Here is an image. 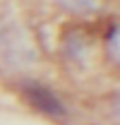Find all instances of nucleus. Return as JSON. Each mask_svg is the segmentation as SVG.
I'll use <instances>...</instances> for the list:
<instances>
[{
	"mask_svg": "<svg viewBox=\"0 0 120 125\" xmlns=\"http://www.w3.org/2000/svg\"><path fill=\"white\" fill-rule=\"evenodd\" d=\"M19 89H22V96H24L36 111H41L43 115L55 118V120H65V118H67L65 104L60 101L58 94L53 92V89H48L46 84L36 82V79H27V82L19 84Z\"/></svg>",
	"mask_w": 120,
	"mask_h": 125,
	"instance_id": "1",
	"label": "nucleus"
},
{
	"mask_svg": "<svg viewBox=\"0 0 120 125\" xmlns=\"http://www.w3.org/2000/svg\"><path fill=\"white\" fill-rule=\"evenodd\" d=\"M62 46H65V53H67V58L70 60H77L82 62L87 58V53H89V36L84 34V31L79 29H70L65 34V39H62Z\"/></svg>",
	"mask_w": 120,
	"mask_h": 125,
	"instance_id": "2",
	"label": "nucleus"
},
{
	"mask_svg": "<svg viewBox=\"0 0 120 125\" xmlns=\"http://www.w3.org/2000/svg\"><path fill=\"white\" fill-rule=\"evenodd\" d=\"M58 5L67 12H75V15L96 12V0H58Z\"/></svg>",
	"mask_w": 120,
	"mask_h": 125,
	"instance_id": "3",
	"label": "nucleus"
},
{
	"mask_svg": "<svg viewBox=\"0 0 120 125\" xmlns=\"http://www.w3.org/2000/svg\"><path fill=\"white\" fill-rule=\"evenodd\" d=\"M106 53H108V58L113 65H118V24L113 22L110 24V29H108V39H106Z\"/></svg>",
	"mask_w": 120,
	"mask_h": 125,
	"instance_id": "4",
	"label": "nucleus"
}]
</instances>
